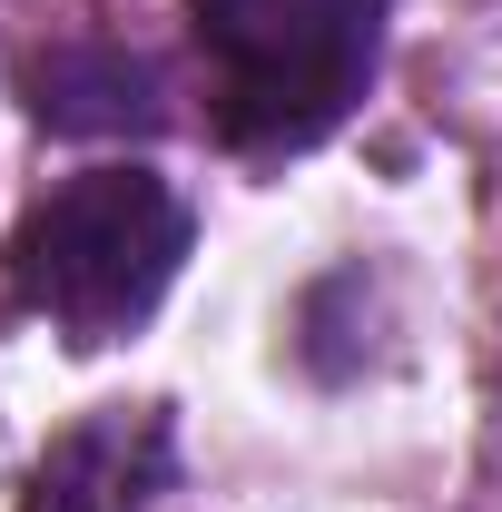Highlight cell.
<instances>
[{
  "mask_svg": "<svg viewBox=\"0 0 502 512\" xmlns=\"http://www.w3.org/2000/svg\"><path fill=\"white\" fill-rule=\"evenodd\" d=\"M188 247H197L188 197L148 158H99V168H69L60 188H40L10 217L0 296H10V316L99 355V345H128L168 306V286L188 276Z\"/></svg>",
  "mask_w": 502,
  "mask_h": 512,
  "instance_id": "6da1fadb",
  "label": "cell"
},
{
  "mask_svg": "<svg viewBox=\"0 0 502 512\" xmlns=\"http://www.w3.org/2000/svg\"><path fill=\"white\" fill-rule=\"evenodd\" d=\"M207 79V138L237 158H306L375 99L394 0H178Z\"/></svg>",
  "mask_w": 502,
  "mask_h": 512,
  "instance_id": "7a4b0ae2",
  "label": "cell"
},
{
  "mask_svg": "<svg viewBox=\"0 0 502 512\" xmlns=\"http://www.w3.org/2000/svg\"><path fill=\"white\" fill-rule=\"evenodd\" d=\"M10 89H20L30 128H50V138H138L148 148V138H168V119H178L158 60L138 40H109V30H69V40L20 50Z\"/></svg>",
  "mask_w": 502,
  "mask_h": 512,
  "instance_id": "3957f363",
  "label": "cell"
},
{
  "mask_svg": "<svg viewBox=\"0 0 502 512\" xmlns=\"http://www.w3.org/2000/svg\"><path fill=\"white\" fill-rule=\"evenodd\" d=\"M168 473H178V424L158 404H99L30 463L20 512H148Z\"/></svg>",
  "mask_w": 502,
  "mask_h": 512,
  "instance_id": "277c9868",
  "label": "cell"
}]
</instances>
